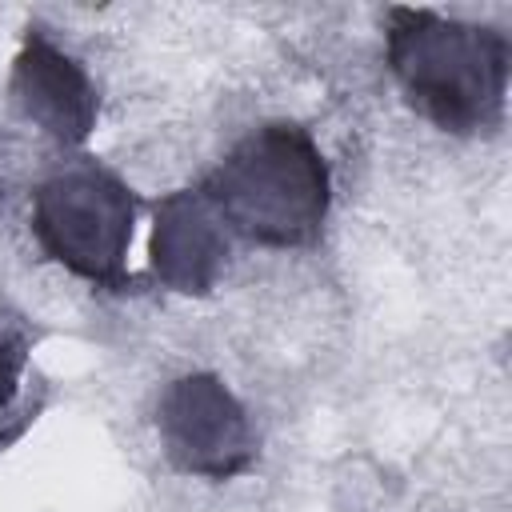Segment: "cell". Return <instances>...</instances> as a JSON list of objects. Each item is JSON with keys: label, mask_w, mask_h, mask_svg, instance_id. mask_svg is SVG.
Instances as JSON below:
<instances>
[{"label": "cell", "mask_w": 512, "mask_h": 512, "mask_svg": "<svg viewBox=\"0 0 512 512\" xmlns=\"http://www.w3.org/2000/svg\"><path fill=\"white\" fill-rule=\"evenodd\" d=\"M388 64L412 100L444 132H488L508 92V40L496 28L440 20L432 12H388Z\"/></svg>", "instance_id": "cell-1"}, {"label": "cell", "mask_w": 512, "mask_h": 512, "mask_svg": "<svg viewBox=\"0 0 512 512\" xmlns=\"http://www.w3.org/2000/svg\"><path fill=\"white\" fill-rule=\"evenodd\" d=\"M200 196L232 232L268 248H300L324 228L328 172L308 132L268 124L212 168Z\"/></svg>", "instance_id": "cell-2"}, {"label": "cell", "mask_w": 512, "mask_h": 512, "mask_svg": "<svg viewBox=\"0 0 512 512\" xmlns=\"http://www.w3.org/2000/svg\"><path fill=\"white\" fill-rule=\"evenodd\" d=\"M32 228L44 252L68 264L76 276L120 288L124 252L132 240V196L104 168L80 164L52 176L36 192Z\"/></svg>", "instance_id": "cell-3"}, {"label": "cell", "mask_w": 512, "mask_h": 512, "mask_svg": "<svg viewBox=\"0 0 512 512\" xmlns=\"http://www.w3.org/2000/svg\"><path fill=\"white\" fill-rule=\"evenodd\" d=\"M20 108L40 120L48 132L64 140H80L92 124V92L84 76L64 60L48 40L32 36L16 60V84H12Z\"/></svg>", "instance_id": "cell-4"}, {"label": "cell", "mask_w": 512, "mask_h": 512, "mask_svg": "<svg viewBox=\"0 0 512 512\" xmlns=\"http://www.w3.org/2000/svg\"><path fill=\"white\" fill-rule=\"evenodd\" d=\"M24 360H28V332L20 320L0 316V444L16 436L24 416H16L20 400V380H24Z\"/></svg>", "instance_id": "cell-5"}]
</instances>
